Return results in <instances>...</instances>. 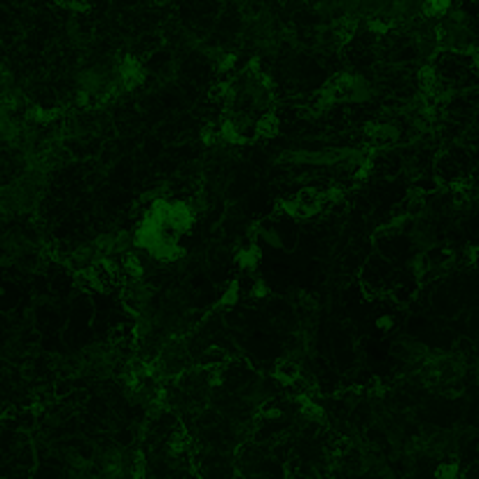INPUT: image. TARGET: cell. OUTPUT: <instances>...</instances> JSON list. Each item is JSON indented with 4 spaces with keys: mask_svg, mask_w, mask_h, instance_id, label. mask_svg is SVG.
Masks as SVG:
<instances>
[{
    "mask_svg": "<svg viewBox=\"0 0 479 479\" xmlns=\"http://www.w3.org/2000/svg\"><path fill=\"white\" fill-rule=\"evenodd\" d=\"M374 325H376V330H381V332L393 330V316H379L374 321Z\"/></svg>",
    "mask_w": 479,
    "mask_h": 479,
    "instance_id": "7",
    "label": "cell"
},
{
    "mask_svg": "<svg viewBox=\"0 0 479 479\" xmlns=\"http://www.w3.org/2000/svg\"><path fill=\"white\" fill-rule=\"evenodd\" d=\"M251 297H253V299H267V297H269V285H267L264 278H255V280H253Z\"/></svg>",
    "mask_w": 479,
    "mask_h": 479,
    "instance_id": "6",
    "label": "cell"
},
{
    "mask_svg": "<svg viewBox=\"0 0 479 479\" xmlns=\"http://www.w3.org/2000/svg\"><path fill=\"white\" fill-rule=\"evenodd\" d=\"M239 297H241V287L239 283H229V287L225 292H222V297H220V302H218V309H232V306L239 302Z\"/></svg>",
    "mask_w": 479,
    "mask_h": 479,
    "instance_id": "5",
    "label": "cell"
},
{
    "mask_svg": "<svg viewBox=\"0 0 479 479\" xmlns=\"http://www.w3.org/2000/svg\"><path fill=\"white\" fill-rule=\"evenodd\" d=\"M255 131H258V136H264V138H271L278 133V117L274 112H262V117L258 119V124H255Z\"/></svg>",
    "mask_w": 479,
    "mask_h": 479,
    "instance_id": "3",
    "label": "cell"
},
{
    "mask_svg": "<svg viewBox=\"0 0 479 479\" xmlns=\"http://www.w3.org/2000/svg\"><path fill=\"white\" fill-rule=\"evenodd\" d=\"M365 133L376 145H393L395 140H400L402 129L393 122H376V124H367Z\"/></svg>",
    "mask_w": 479,
    "mask_h": 479,
    "instance_id": "1",
    "label": "cell"
},
{
    "mask_svg": "<svg viewBox=\"0 0 479 479\" xmlns=\"http://www.w3.org/2000/svg\"><path fill=\"white\" fill-rule=\"evenodd\" d=\"M260 248H258V244H248L244 251H239L236 253V264L241 267V269H246V271H253L255 267H258V262H260Z\"/></svg>",
    "mask_w": 479,
    "mask_h": 479,
    "instance_id": "2",
    "label": "cell"
},
{
    "mask_svg": "<svg viewBox=\"0 0 479 479\" xmlns=\"http://www.w3.org/2000/svg\"><path fill=\"white\" fill-rule=\"evenodd\" d=\"M258 241L262 246L274 248V251H280V248H283V236H280L278 229H274V227H260L258 229Z\"/></svg>",
    "mask_w": 479,
    "mask_h": 479,
    "instance_id": "4",
    "label": "cell"
}]
</instances>
